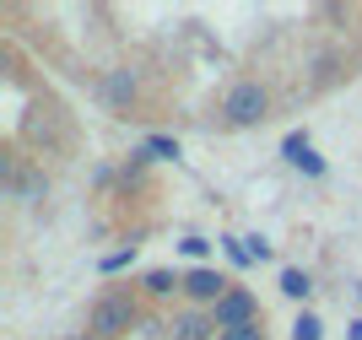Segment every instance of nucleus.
Instances as JSON below:
<instances>
[{
  "label": "nucleus",
  "instance_id": "obj_1",
  "mask_svg": "<svg viewBox=\"0 0 362 340\" xmlns=\"http://www.w3.org/2000/svg\"><path fill=\"white\" fill-rule=\"evenodd\" d=\"M136 324H141V303H136L130 292L98 297V303H92V313H87V335H98V340H119V335H130Z\"/></svg>",
  "mask_w": 362,
  "mask_h": 340
},
{
  "label": "nucleus",
  "instance_id": "obj_2",
  "mask_svg": "<svg viewBox=\"0 0 362 340\" xmlns=\"http://www.w3.org/2000/svg\"><path fill=\"white\" fill-rule=\"evenodd\" d=\"M265 114H271V92L259 87V81H233V87H227V98H222L227 124L249 130V124H265Z\"/></svg>",
  "mask_w": 362,
  "mask_h": 340
},
{
  "label": "nucleus",
  "instance_id": "obj_3",
  "mask_svg": "<svg viewBox=\"0 0 362 340\" xmlns=\"http://www.w3.org/2000/svg\"><path fill=\"white\" fill-rule=\"evenodd\" d=\"M211 324H216V335L243 329V324H259V297L249 292V286H233V292H227L222 303L211 308Z\"/></svg>",
  "mask_w": 362,
  "mask_h": 340
},
{
  "label": "nucleus",
  "instance_id": "obj_4",
  "mask_svg": "<svg viewBox=\"0 0 362 340\" xmlns=\"http://www.w3.org/2000/svg\"><path fill=\"white\" fill-rule=\"evenodd\" d=\"M227 292H233V281H227L222 270H211V265H195L189 276H184V297H195L200 308H216Z\"/></svg>",
  "mask_w": 362,
  "mask_h": 340
},
{
  "label": "nucleus",
  "instance_id": "obj_5",
  "mask_svg": "<svg viewBox=\"0 0 362 340\" xmlns=\"http://www.w3.org/2000/svg\"><path fill=\"white\" fill-rule=\"evenodd\" d=\"M281 157H287L298 173H308V178H325V157H319L314 146H308V135L303 130H292L287 141H281Z\"/></svg>",
  "mask_w": 362,
  "mask_h": 340
},
{
  "label": "nucleus",
  "instance_id": "obj_6",
  "mask_svg": "<svg viewBox=\"0 0 362 340\" xmlns=\"http://www.w3.org/2000/svg\"><path fill=\"white\" fill-rule=\"evenodd\" d=\"M211 313H179L173 319V340H211Z\"/></svg>",
  "mask_w": 362,
  "mask_h": 340
},
{
  "label": "nucleus",
  "instance_id": "obj_7",
  "mask_svg": "<svg viewBox=\"0 0 362 340\" xmlns=\"http://www.w3.org/2000/svg\"><path fill=\"white\" fill-rule=\"evenodd\" d=\"M11 189H16V200L38 206V200H44V189H49V178L38 173V168H28V173H16V178H11Z\"/></svg>",
  "mask_w": 362,
  "mask_h": 340
},
{
  "label": "nucleus",
  "instance_id": "obj_8",
  "mask_svg": "<svg viewBox=\"0 0 362 340\" xmlns=\"http://www.w3.org/2000/svg\"><path fill=\"white\" fill-rule=\"evenodd\" d=\"M146 297H173V292H184V276H173V270H146Z\"/></svg>",
  "mask_w": 362,
  "mask_h": 340
},
{
  "label": "nucleus",
  "instance_id": "obj_9",
  "mask_svg": "<svg viewBox=\"0 0 362 340\" xmlns=\"http://www.w3.org/2000/svg\"><path fill=\"white\" fill-rule=\"evenodd\" d=\"M103 92H108V103H130V98H136V76L130 71H108Z\"/></svg>",
  "mask_w": 362,
  "mask_h": 340
},
{
  "label": "nucleus",
  "instance_id": "obj_10",
  "mask_svg": "<svg viewBox=\"0 0 362 340\" xmlns=\"http://www.w3.org/2000/svg\"><path fill=\"white\" fill-rule=\"evenodd\" d=\"M281 292L292 297V303H303V297L314 292V281H308V270H298V265H287L281 270Z\"/></svg>",
  "mask_w": 362,
  "mask_h": 340
},
{
  "label": "nucleus",
  "instance_id": "obj_11",
  "mask_svg": "<svg viewBox=\"0 0 362 340\" xmlns=\"http://www.w3.org/2000/svg\"><path fill=\"white\" fill-rule=\"evenodd\" d=\"M292 340H325L319 313H298V319H292Z\"/></svg>",
  "mask_w": 362,
  "mask_h": 340
},
{
  "label": "nucleus",
  "instance_id": "obj_12",
  "mask_svg": "<svg viewBox=\"0 0 362 340\" xmlns=\"http://www.w3.org/2000/svg\"><path fill=\"white\" fill-rule=\"evenodd\" d=\"M222 254L233 259V270H249V265H255V254H249V243H243V238H222Z\"/></svg>",
  "mask_w": 362,
  "mask_h": 340
},
{
  "label": "nucleus",
  "instance_id": "obj_13",
  "mask_svg": "<svg viewBox=\"0 0 362 340\" xmlns=\"http://www.w3.org/2000/svg\"><path fill=\"white\" fill-rule=\"evenodd\" d=\"M130 259H136V243H124V249H114V254H103V259H98V270H103V276H119L124 265H130Z\"/></svg>",
  "mask_w": 362,
  "mask_h": 340
},
{
  "label": "nucleus",
  "instance_id": "obj_14",
  "mask_svg": "<svg viewBox=\"0 0 362 340\" xmlns=\"http://www.w3.org/2000/svg\"><path fill=\"white\" fill-rule=\"evenodd\" d=\"M146 157H157V163H173V157H179V141H168V135H146Z\"/></svg>",
  "mask_w": 362,
  "mask_h": 340
},
{
  "label": "nucleus",
  "instance_id": "obj_15",
  "mask_svg": "<svg viewBox=\"0 0 362 340\" xmlns=\"http://www.w3.org/2000/svg\"><path fill=\"white\" fill-rule=\"evenodd\" d=\"M243 243H249V254H255V265H259V259H271V254H276V243H271V238H243Z\"/></svg>",
  "mask_w": 362,
  "mask_h": 340
},
{
  "label": "nucleus",
  "instance_id": "obj_16",
  "mask_svg": "<svg viewBox=\"0 0 362 340\" xmlns=\"http://www.w3.org/2000/svg\"><path fill=\"white\" fill-rule=\"evenodd\" d=\"M216 340H265V329H259V324H243V329H227V335H216Z\"/></svg>",
  "mask_w": 362,
  "mask_h": 340
},
{
  "label": "nucleus",
  "instance_id": "obj_17",
  "mask_svg": "<svg viewBox=\"0 0 362 340\" xmlns=\"http://www.w3.org/2000/svg\"><path fill=\"white\" fill-rule=\"evenodd\" d=\"M179 249H184V254H189V259H206V249H211V243H206V238H184Z\"/></svg>",
  "mask_w": 362,
  "mask_h": 340
},
{
  "label": "nucleus",
  "instance_id": "obj_18",
  "mask_svg": "<svg viewBox=\"0 0 362 340\" xmlns=\"http://www.w3.org/2000/svg\"><path fill=\"white\" fill-rule=\"evenodd\" d=\"M346 340H362V319H351V324H346Z\"/></svg>",
  "mask_w": 362,
  "mask_h": 340
},
{
  "label": "nucleus",
  "instance_id": "obj_19",
  "mask_svg": "<svg viewBox=\"0 0 362 340\" xmlns=\"http://www.w3.org/2000/svg\"><path fill=\"white\" fill-rule=\"evenodd\" d=\"M71 340H98V335H71Z\"/></svg>",
  "mask_w": 362,
  "mask_h": 340
},
{
  "label": "nucleus",
  "instance_id": "obj_20",
  "mask_svg": "<svg viewBox=\"0 0 362 340\" xmlns=\"http://www.w3.org/2000/svg\"><path fill=\"white\" fill-rule=\"evenodd\" d=\"M357 297H362V286H357Z\"/></svg>",
  "mask_w": 362,
  "mask_h": 340
}]
</instances>
